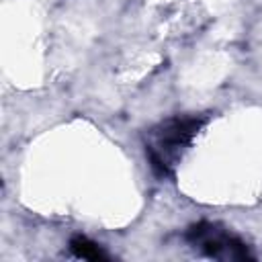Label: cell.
I'll use <instances>...</instances> for the list:
<instances>
[{"label":"cell","instance_id":"6da1fadb","mask_svg":"<svg viewBox=\"0 0 262 262\" xmlns=\"http://www.w3.org/2000/svg\"><path fill=\"white\" fill-rule=\"evenodd\" d=\"M207 115H174L162 119L145 133V156L158 178H172L176 164L205 127Z\"/></svg>","mask_w":262,"mask_h":262},{"label":"cell","instance_id":"7a4b0ae2","mask_svg":"<svg viewBox=\"0 0 262 262\" xmlns=\"http://www.w3.org/2000/svg\"><path fill=\"white\" fill-rule=\"evenodd\" d=\"M184 239L190 244V248L213 260H254L248 246L237 235L211 221H199L190 225L184 233Z\"/></svg>","mask_w":262,"mask_h":262},{"label":"cell","instance_id":"3957f363","mask_svg":"<svg viewBox=\"0 0 262 262\" xmlns=\"http://www.w3.org/2000/svg\"><path fill=\"white\" fill-rule=\"evenodd\" d=\"M70 252L82 260H108L106 252L86 235H74L70 239Z\"/></svg>","mask_w":262,"mask_h":262}]
</instances>
